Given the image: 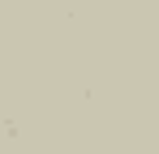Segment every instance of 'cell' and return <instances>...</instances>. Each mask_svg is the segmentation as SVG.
<instances>
[]
</instances>
